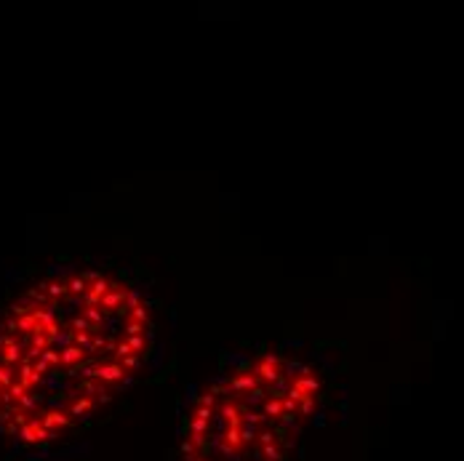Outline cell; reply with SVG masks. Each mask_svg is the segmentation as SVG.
Listing matches in <instances>:
<instances>
[{"label": "cell", "mask_w": 464, "mask_h": 461, "mask_svg": "<svg viewBox=\"0 0 464 461\" xmlns=\"http://www.w3.org/2000/svg\"><path fill=\"white\" fill-rule=\"evenodd\" d=\"M256 373H259V379H264V381H277V376H280V371H277V357L267 355L256 365Z\"/></svg>", "instance_id": "cell-1"}, {"label": "cell", "mask_w": 464, "mask_h": 461, "mask_svg": "<svg viewBox=\"0 0 464 461\" xmlns=\"http://www.w3.org/2000/svg\"><path fill=\"white\" fill-rule=\"evenodd\" d=\"M235 392H243V389H256V376H251V373H243V376H237V379H232V384H230Z\"/></svg>", "instance_id": "cell-2"}, {"label": "cell", "mask_w": 464, "mask_h": 461, "mask_svg": "<svg viewBox=\"0 0 464 461\" xmlns=\"http://www.w3.org/2000/svg\"><path fill=\"white\" fill-rule=\"evenodd\" d=\"M296 387L304 389L307 395H309V392H318V389H320V381H315L312 376H299V379H296Z\"/></svg>", "instance_id": "cell-3"}, {"label": "cell", "mask_w": 464, "mask_h": 461, "mask_svg": "<svg viewBox=\"0 0 464 461\" xmlns=\"http://www.w3.org/2000/svg\"><path fill=\"white\" fill-rule=\"evenodd\" d=\"M224 416H227V421H230V424L232 427H237V424H240V413H237V408H235V405H224Z\"/></svg>", "instance_id": "cell-4"}, {"label": "cell", "mask_w": 464, "mask_h": 461, "mask_svg": "<svg viewBox=\"0 0 464 461\" xmlns=\"http://www.w3.org/2000/svg\"><path fill=\"white\" fill-rule=\"evenodd\" d=\"M280 411H283V403H277V400H272V403L267 405V413H269V416H275V413H280Z\"/></svg>", "instance_id": "cell-5"}]
</instances>
